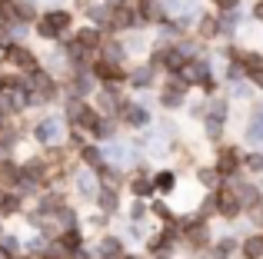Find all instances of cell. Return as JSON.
<instances>
[{"label":"cell","instance_id":"obj_1","mask_svg":"<svg viewBox=\"0 0 263 259\" xmlns=\"http://www.w3.org/2000/svg\"><path fill=\"white\" fill-rule=\"evenodd\" d=\"M70 24H73L70 10H50L47 17H40V20H37V30H40V37L57 40L60 33H67V30H70Z\"/></svg>","mask_w":263,"mask_h":259},{"label":"cell","instance_id":"obj_2","mask_svg":"<svg viewBox=\"0 0 263 259\" xmlns=\"http://www.w3.org/2000/svg\"><path fill=\"white\" fill-rule=\"evenodd\" d=\"M183 100H186V83L180 80V73H170L167 83H163V90H160V103L167 106V110H180Z\"/></svg>","mask_w":263,"mask_h":259},{"label":"cell","instance_id":"obj_3","mask_svg":"<svg viewBox=\"0 0 263 259\" xmlns=\"http://www.w3.org/2000/svg\"><path fill=\"white\" fill-rule=\"evenodd\" d=\"M213 166L223 173V180H230V176H237V169L243 166V156H240V149H237V146H220L217 163H213Z\"/></svg>","mask_w":263,"mask_h":259},{"label":"cell","instance_id":"obj_4","mask_svg":"<svg viewBox=\"0 0 263 259\" xmlns=\"http://www.w3.org/2000/svg\"><path fill=\"white\" fill-rule=\"evenodd\" d=\"M206 77H210V60H203V57L186 60V67L180 70V80H183L186 87H200Z\"/></svg>","mask_w":263,"mask_h":259},{"label":"cell","instance_id":"obj_5","mask_svg":"<svg viewBox=\"0 0 263 259\" xmlns=\"http://www.w3.org/2000/svg\"><path fill=\"white\" fill-rule=\"evenodd\" d=\"M93 73L103 80V83H120V80H127V70H123L120 63H114V60H97L93 63Z\"/></svg>","mask_w":263,"mask_h":259},{"label":"cell","instance_id":"obj_6","mask_svg":"<svg viewBox=\"0 0 263 259\" xmlns=\"http://www.w3.org/2000/svg\"><path fill=\"white\" fill-rule=\"evenodd\" d=\"M240 213H243V206H240L237 193L223 186V189H220V209H217V216H220V220H237Z\"/></svg>","mask_w":263,"mask_h":259},{"label":"cell","instance_id":"obj_7","mask_svg":"<svg viewBox=\"0 0 263 259\" xmlns=\"http://www.w3.org/2000/svg\"><path fill=\"white\" fill-rule=\"evenodd\" d=\"M7 60H10L13 67H20V70H27V73H37V57H33L27 47H7Z\"/></svg>","mask_w":263,"mask_h":259},{"label":"cell","instance_id":"obj_8","mask_svg":"<svg viewBox=\"0 0 263 259\" xmlns=\"http://www.w3.org/2000/svg\"><path fill=\"white\" fill-rule=\"evenodd\" d=\"M243 70H247V80L263 90V53H253V50L243 53Z\"/></svg>","mask_w":263,"mask_h":259},{"label":"cell","instance_id":"obj_9","mask_svg":"<svg viewBox=\"0 0 263 259\" xmlns=\"http://www.w3.org/2000/svg\"><path fill=\"white\" fill-rule=\"evenodd\" d=\"M130 193H134L137 200H147V196H154V193H157V189H154V176H150L147 169H137L134 180H130Z\"/></svg>","mask_w":263,"mask_h":259},{"label":"cell","instance_id":"obj_10","mask_svg":"<svg viewBox=\"0 0 263 259\" xmlns=\"http://www.w3.org/2000/svg\"><path fill=\"white\" fill-rule=\"evenodd\" d=\"M243 140L250 143V146H260V143H263V103H260V106H253V113H250V123H247Z\"/></svg>","mask_w":263,"mask_h":259},{"label":"cell","instance_id":"obj_11","mask_svg":"<svg viewBox=\"0 0 263 259\" xmlns=\"http://www.w3.org/2000/svg\"><path fill=\"white\" fill-rule=\"evenodd\" d=\"M120 120H123L127 126H147V123H150V113H147V106L123 103V106H120Z\"/></svg>","mask_w":263,"mask_h":259},{"label":"cell","instance_id":"obj_12","mask_svg":"<svg viewBox=\"0 0 263 259\" xmlns=\"http://www.w3.org/2000/svg\"><path fill=\"white\" fill-rule=\"evenodd\" d=\"M197 180H200V186H206L210 193H220V189H223V173H220L217 166H203V169H197Z\"/></svg>","mask_w":263,"mask_h":259},{"label":"cell","instance_id":"obj_13","mask_svg":"<svg viewBox=\"0 0 263 259\" xmlns=\"http://www.w3.org/2000/svg\"><path fill=\"white\" fill-rule=\"evenodd\" d=\"M73 40H77L84 50H90V53L103 47V33H100V30H93V27H84V30H77V37H73Z\"/></svg>","mask_w":263,"mask_h":259},{"label":"cell","instance_id":"obj_14","mask_svg":"<svg viewBox=\"0 0 263 259\" xmlns=\"http://www.w3.org/2000/svg\"><path fill=\"white\" fill-rule=\"evenodd\" d=\"M240 256L243 259H263V233H253L240 243Z\"/></svg>","mask_w":263,"mask_h":259},{"label":"cell","instance_id":"obj_15","mask_svg":"<svg viewBox=\"0 0 263 259\" xmlns=\"http://www.w3.org/2000/svg\"><path fill=\"white\" fill-rule=\"evenodd\" d=\"M220 37V20L217 17H200L197 20V40H213Z\"/></svg>","mask_w":263,"mask_h":259},{"label":"cell","instance_id":"obj_16","mask_svg":"<svg viewBox=\"0 0 263 259\" xmlns=\"http://www.w3.org/2000/svg\"><path fill=\"white\" fill-rule=\"evenodd\" d=\"M57 243H60V246H64V249H67L70 256L84 249V236H80L77 229H67V233H60V240H57Z\"/></svg>","mask_w":263,"mask_h":259},{"label":"cell","instance_id":"obj_17","mask_svg":"<svg viewBox=\"0 0 263 259\" xmlns=\"http://www.w3.org/2000/svg\"><path fill=\"white\" fill-rule=\"evenodd\" d=\"M174 186H177V176L170 173V169L154 173V189H157V193H174Z\"/></svg>","mask_w":263,"mask_h":259},{"label":"cell","instance_id":"obj_18","mask_svg":"<svg viewBox=\"0 0 263 259\" xmlns=\"http://www.w3.org/2000/svg\"><path fill=\"white\" fill-rule=\"evenodd\" d=\"M127 80H130L134 87H154V67H150V63H143L140 70L127 73Z\"/></svg>","mask_w":263,"mask_h":259},{"label":"cell","instance_id":"obj_19","mask_svg":"<svg viewBox=\"0 0 263 259\" xmlns=\"http://www.w3.org/2000/svg\"><path fill=\"white\" fill-rule=\"evenodd\" d=\"M237 253H240V240H237V236H223V240L217 243V256L220 259H230Z\"/></svg>","mask_w":263,"mask_h":259},{"label":"cell","instance_id":"obj_20","mask_svg":"<svg viewBox=\"0 0 263 259\" xmlns=\"http://www.w3.org/2000/svg\"><path fill=\"white\" fill-rule=\"evenodd\" d=\"M97 203H100V209H103V213H114V209L120 206V200H117V189H100Z\"/></svg>","mask_w":263,"mask_h":259},{"label":"cell","instance_id":"obj_21","mask_svg":"<svg viewBox=\"0 0 263 259\" xmlns=\"http://www.w3.org/2000/svg\"><path fill=\"white\" fill-rule=\"evenodd\" d=\"M80 160L90 163V166H93L97 173L103 169V156H100V149H97V146H84V149H80Z\"/></svg>","mask_w":263,"mask_h":259},{"label":"cell","instance_id":"obj_22","mask_svg":"<svg viewBox=\"0 0 263 259\" xmlns=\"http://www.w3.org/2000/svg\"><path fill=\"white\" fill-rule=\"evenodd\" d=\"M243 169L253 176H263V153H247L243 156Z\"/></svg>","mask_w":263,"mask_h":259},{"label":"cell","instance_id":"obj_23","mask_svg":"<svg viewBox=\"0 0 263 259\" xmlns=\"http://www.w3.org/2000/svg\"><path fill=\"white\" fill-rule=\"evenodd\" d=\"M206 140H210V143H220V140H223V120H213V117H206Z\"/></svg>","mask_w":263,"mask_h":259},{"label":"cell","instance_id":"obj_24","mask_svg":"<svg viewBox=\"0 0 263 259\" xmlns=\"http://www.w3.org/2000/svg\"><path fill=\"white\" fill-rule=\"evenodd\" d=\"M24 176V169H17L13 163H0V183H17Z\"/></svg>","mask_w":263,"mask_h":259},{"label":"cell","instance_id":"obj_25","mask_svg":"<svg viewBox=\"0 0 263 259\" xmlns=\"http://www.w3.org/2000/svg\"><path fill=\"white\" fill-rule=\"evenodd\" d=\"M150 213H154V216H160V220L167 223V226L174 223V213H170V206H167V203H160V200H157L154 206H150Z\"/></svg>","mask_w":263,"mask_h":259},{"label":"cell","instance_id":"obj_26","mask_svg":"<svg viewBox=\"0 0 263 259\" xmlns=\"http://www.w3.org/2000/svg\"><path fill=\"white\" fill-rule=\"evenodd\" d=\"M44 259H70V253H67L60 243H53V246H47V249H44Z\"/></svg>","mask_w":263,"mask_h":259},{"label":"cell","instance_id":"obj_27","mask_svg":"<svg viewBox=\"0 0 263 259\" xmlns=\"http://www.w3.org/2000/svg\"><path fill=\"white\" fill-rule=\"evenodd\" d=\"M13 13H17L20 20H33V17H37V10H33L30 4H13Z\"/></svg>","mask_w":263,"mask_h":259},{"label":"cell","instance_id":"obj_28","mask_svg":"<svg viewBox=\"0 0 263 259\" xmlns=\"http://www.w3.org/2000/svg\"><path fill=\"white\" fill-rule=\"evenodd\" d=\"M247 216H250V223L263 233V203H260V206H253V209H247Z\"/></svg>","mask_w":263,"mask_h":259},{"label":"cell","instance_id":"obj_29","mask_svg":"<svg viewBox=\"0 0 263 259\" xmlns=\"http://www.w3.org/2000/svg\"><path fill=\"white\" fill-rule=\"evenodd\" d=\"M230 93H233V100H250V87H247V83H233L230 87Z\"/></svg>","mask_w":263,"mask_h":259},{"label":"cell","instance_id":"obj_30","mask_svg":"<svg viewBox=\"0 0 263 259\" xmlns=\"http://www.w3.org/2000/svg\"><path fill=\"white\" fill-rule=\"evenodd\" d=\"M0 209H4V213H13V209H20V200L17 196H0Z\"/></svg>","mask_w":263,"mask_h":259},{"label":"cell","instance_id":"obj_31","mask_svg":"<svg viewBox=\"0 0 263 259\" xmlns=\"http://www.w3.org/2000/svg\"><path fill=\"white\" fill-rule=\"evenodd\" d=\"M213 7H220V13H227V10H237V4L240 0H210Z\"/></svg>","mask_w":263,"mask_h":259},{"label":"cell","instance_id":"obj_32","mask_svg":"<svg viewBox=\"0 0 263 259\" xmlns=\"http://www.w3.org/2000/svg\"><path fill=\"white\" fill-rule=\"evenodd\" d=\"M200 90H203L206 97H213V93H217V80H213V77H206L203 83H200Z\"/></svg>","mask_w":263,"mask_h":259},{"label":"cell","instance_id":"obj_33","mask_svg":"<svg viewBox=\"0 0 263 259\" xmlns=\"http://www.w3.org/2000/svg\"><path fill=\"white\" fill-rule=\"evenodd\" d=\"M130 213H134V220L140 223L143 216H147V206H143V203H134V209H130Z\"/></svg>","mask_w":263,"mask_h":259},{"label":"cell","instance_id":"obj_34","mask_svg":"<svg viewBox=\"0 0 263 259\" xmlns=\"http://www.w3.org/2000/svg\"><path fill=\"white\" fill-rule=\"evenodd\" d=\"M253 17L263 20V0H257V4H253Z\"/></svg>","mask_w":263,"mask_h":259},{"label":"cell","instance_id":"obj_35","mask_svg":"<svg viewBox=\"0 0 263 259\" xmlns=\"http://www.w3.org/2000/svg\"><path fill=\"white\" fill-rule=\"evenodd\" d=\"M123 259H143V256H123Z\"/></svg>","mask_w":263,"mask_h":259}]
</instances>
